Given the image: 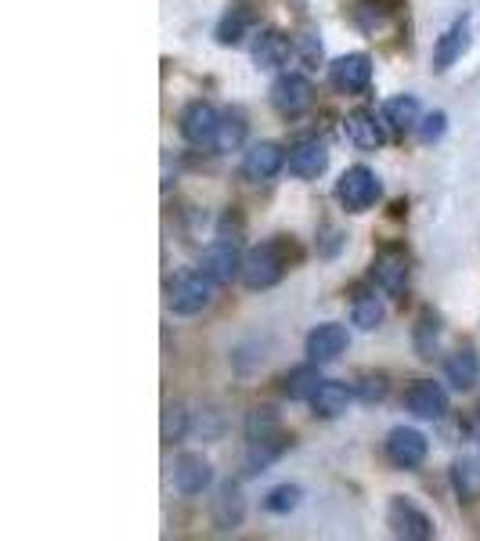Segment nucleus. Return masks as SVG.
I'll return each instance as SVG.
<instances>
[{"label":"nucleus","mask_w":480,"mask_h":541,"mask_svg":"<svg viewBox=\"0 0 480 541\" xmlns=\"http://www.w3.org/2000/svg\"><path fill=\"white\" fill-rule=\"evenodd\" d=\"M444 112H430V116H426V120H419V138L423 141H437L444 134Z\"/></svg>","instance_id":"obj_33"},{"label":"nucleus","mask_w":480,"mask_h":541,"mask_svg":"<svg viewBox=\"0 0 480 541\" xmlns=\"http://www.w3.org/2000/svg\"><path fill=\"white\" fill-rule=\"evenodd\" d=\"M329 83L340 94H361L372 83V58L369 55H343L329 65Z\"/></svg>","instance_id":"obj_10"},{"label":"nucleus","mask_w":480,"mask_h":541,"mask_svg":"<svg viewBox=\"0 0 480 541\" xmlns=\"http://www.w3.org/2000/svg\"><path fill=\"white\" fill-rule=\"evenodd\" d=\"M213 296H217V282H213L210 275H203V271H192V275H181L170 285L167 303L174 314L192 318V314H203L206 307H210Z\"/></svg>","instance_id":"obj_2"},{"label":"nucleus","mask_w":480,"mask_h":541,"mask_svg":"<svg viewBox=\"0 0 480 541\" xmlns=\"http://www.w3.org/2000/svg\"><path fill=\"white\" fill-rule=\"evenodd\" d=\"M213 484V469L203 455H195V451H185V455H177L174 462V487L181 491L185 498L203 495L206 487Z\"/></svg>","instance_id":"obj_12"},{"label":"nucleus","mask_w":480,"mask_h":541,"mask_svg":"<svg viewBox=\"0 0 480 541\" xmlns=\"http://www.w3.org/2000/svg\"><path fill=\"white\" fill-rule=\"evenodd\" d=\"M242 516H246V502H242V487L235 484V480H228V484L217 491V498H213V523L221 527V531H231V527H239Z\"/></svg>","instance_id":"obj_20"},{"label":"nucleus","mask_w":480,"mask_h":541,"mask_svg":"<svg viewBox=\"0 0 480 541\" xmlns=\"http://www.w3.org/2000/svg\"><path fill=\"white\" fill-rule=\"evenodd\" d=\"M322 386V376H318V361L311 365H296L286 379H282V390H286L289 401H311V394Z\"/></svg>","instance_id":"obj_24"},{"label":"nucleus","mask_w":480,"mask_h":541,"mask_svg":"<svg viewBox=\"0 0 480 541\" xmlns=\"http://www.w3.org/2000/svg\"><path fill=\"white\" fill-rule=\"evenodd\" d=\"M354 394L361 397V401H383L387 397V376H361L358 386H354Z\"/></svg>","instance_id":"obj_32"},{"label":"nucleus","mask_w":480,"mask_h":541,"mask_svg":"<svg viewBox=\"0 0 480 541\" xmlns=\"http://www.w3.org/2000/svg\"><path fill=\"white\" fill-rule=\"evenodd\" d=\"M343 130H347V141L361 152H372V148L383 145V127H379L376 112L372 109H354L347 120H343Z\"/></svg>","instance_id":"obj_18"},{"label":"nucleus","mask_w":480,"mask_h":541,"mask_svg":"<svg viewBox=\"0 0 480 541\" xmlns=\"http://www.w3.org/2000/svg\"><path fill=\"white\" fill-rule=\"evenodd\" d=\"M444 379L455 386V390H473L480 379V358L473 347H462L455 354H448L444 361Z\"/></svg>","instance_id":"obj_19"},{"label":"nucleus","mask_w":480,"mask_h":541,"mask_svg":"<svg viewBox=\"0 0 480 541\" xmlns=\"http://www.w3.org/2000/svg\"><path fill=\"white\" fill-rule=\"evenodd\" d=\"M246 437L250 441H275V437H282V419H278L271 404H260V408H253L246 415Z\"/></svg>","instance_id":"obj_26"},{"label":"nucleus","mask_w":480,"mask_h":541,"mask_svg":"<svg viewBox=\"0 0 480 541\" xmlns=\"http://www.w3.org/2000/svg\"><path fill=\"white\" fill-rule=\"evenodd\" d=\"M250 29H253V15H250V11H246V8H231V11H224V19L217 22L213 37H217V44L235 47V44H242V40L250 37Z\"/></svg>","instance_id":"obj_22"},{"label":"nucleus","mask_w":480,"mask_h":541,"mask_svg":"<svg viewBox=\"0 0 480 541\" xmlns=\"http://www.w3.org/2000/svg\"><path fill=\"white\" fill-rule=\"evenodd\" d=\"M242 253L235 242H213V246L203 249V257H199V271L210 275L217 285L231 282L235 275H242Z\"/></svg>","instance_id":"obj_11"},{"label":"nucleus","mask_w":480,"mask_h":541,"mask_svg":"<svg viewBox=\"0 0 480 541\" xmlns=\"http://www.w3.org/2000/svg\"><path fill=\"white\" fill-rule=\"evenodd\" d=\"M293 55V44L282 29H260L253 37V65L257 69H282Z\"/></svg>","instance_id":"obj_15"},{"label":"nucleus","mask_w":480,"mask_h":541,"mask_svg":"<svg viewBox=\"0 0 480 541\" xmlns=\"http://www.w3.org/2000/svg\"><path fill=\"white\" fill-rule=\"evenodd\" d=\"M437 336H441V321H437V314L423 311V314H419V321H416V336H412V343H416V350H419V358H430V354H434Z\"/></svg>","instance_id":"obj_28"},{"label":"nucleus","mask_w":480,"mask_h":541,"mask_svg":"<svg viewBox=\"0 0 480 541\" xmlns=\"http://www.w3.org/2000/svg\"><path fill=\"white\" fill-rule=\"evenodd\" d=\"M383 120L397 130V134H405V130H416L419 127V101L412 94H397L383 105Z\"/></svg>","instance_id":"obj_25"},{"label":"nucleus","mask_w":480,"mask_h":541,"mask_svg":"<svg viewBox=\"0 0 480 541\" xmlns=\"http://www.w3.org/2000/svg\"><path fill=\"white\" fill-rule=\"evenodd\" d=\"M293 260H296L293 242L286 235H275V239L260 242V246H253L246 253V260H242V282H246V289H271V285H278L286 278Z\"/></svg>","instance_id":"obj_1"},{"label":"nucleus","mask_w":480,"mask_h":541,"mask_svg":"<svg viewBox=\"0 0 480 541\" xmlns=\"http://www.w3.org/2000/svg\"><path fill=\"white\" fill-rule=\"evenodd\" d=\"M383 451H387L390 466H397V469H419L426 462V451H430V444H426L423 433L412 430V426H397V430L387 433Z\"/></svg>","instance_id":"obj_6"},{"label":"nucleus","mask_w":480,"mask_h":541,"mask_svg":"<svg viewBox=\"0 0 480 541\" xmlns=\"http://www.w3.org/2000/svg\"><path fill=\"white\" fill-rule=\"evenodd\" d=\"M286 166H289V174H293V177H300V181H311V177L325 174V166H329V148H325L318 138L296 141V145L289 148Z\"/></svg>","instance_id":"obj_13"},{"label":"nucleus","mask_w":480,"mask_h":541,"mask_svg":"<svg viewBox=\"0 0 480 541\" xmlns=\"http://www.w3.org/2000/svg\"><path fill=\"white\" fill-rule=\"evenodd\" d=\"M271 105H275L278 116H286V120H296L300 112L311 109L314 101V87L304 73H282L275 83H271Z\"/></svg>","instance_id":"obj_4"},{"label":"nucleus","mask_w":480,"mask_h":541,"mask_svg":"<svg viewBox=\"0 0 480 541\" xmlns=\"http://www.w3.org/2000/svg\"><path fill=\"white\" fill-rule=\"evenodd\" d=\"M242 141H246V123H242V116H221L213 148H217V152H235Z\"/></svg>","instance_id":"obj_27"},{"label":"nucleus","mask_w":480,"mask_h":541,"mask_svg":"<svg viewBox=\"0 0 480 541\" xmlns=\"http://www.w3.org/2000/svg\"><path fill=\"white\" fill-rule=\"evenodd\" d=\"M387 527L405 541H426L434 538V520L419 509L416 502H408L405 495H394L387 505Z\"/></svg>","instance_id":"obj_5"},{"label":"nucleus","mask_w":480,"mask_h":541,"mask_svg":"<svg viewBox=\"0 0 480 541\" xmlns=\"http://www.w3.org/2000/svg\"><path fill=\"white\" fill-rule=\"evenodd\" d=\"M379 195H383V188H379V177L372 174L369 166H351V170H343L340 184H336V199L343 202V210L347 213H365L369 206H376Z\"/></svg>","instance_id":"obj_3"},{"label":"nucleus","mask_w":480,"mask_h":541,"mask_svg":"<svg viewBox=\"0 0 480 541\" xmlns=\"http://www.w3.org/2000/svg\"><path fill=\"white\" fill-rule=\"evenodd\" d=\"M466 47H470V19L462 15V19H455L452 26L437 37V47H434V69L437 73H448V69L462 58Z\"/></svg>","instance_id":"obj_14"},{"label":"nucleus","mask_w":480,"mask_h":541,"mask_svg":"<svg viewBox=\"0 0 480 541\" xmlns=\"http://www.w3.org/2000/svg\"><path fill=\"white\" fill-rule=\"evenodd\" d=\"M286 156L289 152H282V145H275V141H257V145H250L246 156H242V174H246V181L264 184L286 166Z\"/></svg>","instance_id":"obj_9"},{"label":"nucleus","mask_w":480,"mask_h":541,"mask_svg":"<svg viewBox=\"0 0 480 541\" xmlns=\"http://www.w3.org/2000/svg\"><path fill=\"white\" fill-rule=\"evenodd\" d=\"M347 404H351V390L336 379H322V386L311 394V408L314 415H322V419H336V415L347 412Z\"/></svg>","instance_id":"obj_21"},{"label":"nucleus","mask_w":480,"mask_h":541,"mask_svg":"<svg viewBox=\"0 0 480 541\" xmlns=\"http://www.w3.org/2000/svg\"><path fill=\"white\" fill-rule=\"evenodd\" d=\"M289 441L293 437H275V441H250V455H246V462H242V469H246V477H257V473H264V469L271 466V462L282 455V451L289 448Z\"/></svg>","instance_id":"obj_23"},{"label":"nucleus","mask_w":480,"mask_h":541,"mask_svg":"<svg viewBox=\"0 0 480 541\" xmlns=\"http://www.w3.org/2000/svg\"><path fill=\"white\" fill-rule=\"evenodd\" d=\"M177 127H181V138H185L188 145H210L213 148L217 127H221V112L213 109L210 101H192V105L181 109Z\"/></svg>","instance_id":"obj_7"},{"label":"nucleus","mask_w":480,"mask_h":541,"mask_svg":"<svg viewBox=\"0 0 480 541\" xmlns=\"http://www.w3.org/2000/svg\"><path fill=\"white\" fill-rule=\"evenodd\" d=\"M188 433V412L181 404H170L167 415H163V441H181Z\"/></svg>","instance_id":"obj_31"},{"label":"nucleus","mask_w":480,"mask_h":541,"mask_svg":"<svg viewBox=\"0 0 480 541\" xmlns=\"http://www.w3.org/2000/svg\"><path fill=\"white\" fill-rule=\"evenodd\" d=\"M300 498H304V491L296 484H282L275 487V491H268V498H264V509L268 513H289V509H296L300 505Z\"/></svg>","instance_id":"obj_30"},{"label":"nucleus","mask_w":480,"mask_h":541,"mask_svg":"<svg viewBox=\"0 0 480 541\" xmlns=\"http://www.w3.org/2000/svg\"><path fill=\"white\" fill-rule=\"evenodd\" d=\"M372 278L383 293L390 296H401L405 293V282H408V260L405 253H397V249H387V253H379L376 264H372Z\"/></svg>","instance_id":"obj_17"},{"label":"nucleus","mask_w":480,"mask_h":541,"mask_svg":"<svg viewBox=\"0 0 480 541\" xmlns=\"http://www.w3.org/2000/svg\"><path fill=\"white\" fill-rule=\"evenodd\" d=\"M347 350V329L336 325V321H325L307 336V358L325 365V361H336Z\"/></svg>","instance_id":"obj_16"},{"label":"nucleus","mask_w":480,"mask_h":541,"mask_svg":"<svg viewBox=\"0 0 480 541\" xmlns=\"http://www.w3.org/2000/svg\"><path fill=\"white\" fill-rule=\"evenodd\" d=\"M405 408L419 419H444L448 415V390L434 379H416L405 390Z\"/></svg>","instance_id":"obj_8"},{"label":"nucleus","mask_w":480,"mask_h":541,"mask_svg":"<svg viewBox=\"0 0 480 541\" xmlns=\"http://www.w3.org/2000/svg\"><path fill=\"white\" fill-rule=\"evenodd\" d=\"M379 321H383V303H379V296H372V293L358 296V300H354V325L372 332Z\"/></svg>","instance_id":"obj_29"}]
</instances>
